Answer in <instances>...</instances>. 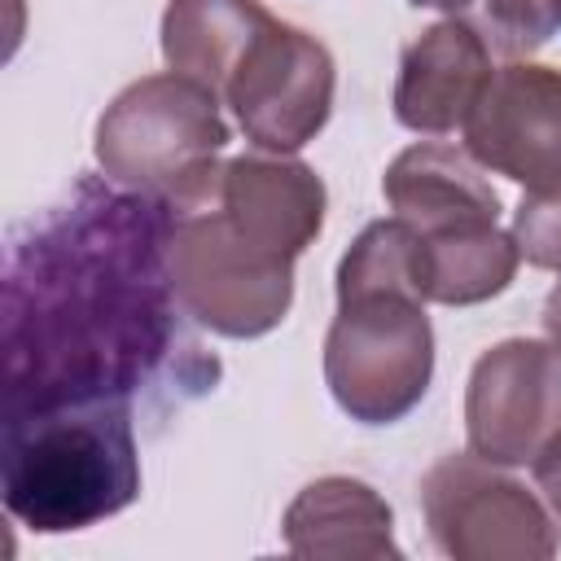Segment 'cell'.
Here are the masks:
<instances>
[{
    "instance_id": "1",
    "label": "cell",
    "mask_w": 561,
    "mask_h": 561,
    "mask_svg": "<svg viewBox=\"0 0 561 561\" xmlns=\"http://www.w3.org/2000/svg\"><path fill=\"white\" fill-rule=\"evenodd\" d=\"M171 202L79 180L4 259V412L131 399L175 342Z\"/></svg>"
},
{
    "instance_id": "2",
    "label": "cell",
    "mask_w": 561,
    "mask_h": 561,
    "mask_svg": "<svg viewBox=\"0 0 561 561\" xmlns=\"http://www.w3.org/2000/svg\"><path fill=\"white\" fill-rule=\"evenodd\" d=\"M4 508L35 535L88 530L140 495L131 399L4 412Z\"/></svg>"
},
{
    "instance_id": "3",
    "label": "cell",
    "mask_w": 561,
    "mask_h": 561,
    "mask_svg": "<svg viewBox=\"0 0 561 561\" xmlns=\"http://www.w3.org/2000/svg\"><path fill=\"white\" fill-rule=\"evenodd\" d=\"M224 149L228 123L219 114V96L180 70L127 83L105 105L92 136L105 180L171 206H184L210 184Z\"/></svg>"
},
{
    "instance_id": "4",
    "label": "cell",
    "mask_w": 561,
    "mask_h": 561,
    "mask_svg": "<svg viewBox=\"0 0 561 561\" xmlns=\"http://www.w3.org/2000/svg\"><path fill=\"white\" fill-rule=\"evenodd\" d=\"M171 210L175 219L167 267L180 311L202 329L237 342L272 333L294 302V259L241 232L232 215L210 197V184Z\"/></svg>"
},
{
    "instance_id": "5",
    "label": "cell",
    "mask_w": 561,
    "mask_h": 561,
    "mask_svg": "<svg viewBox=\"0 0 561 561\" xmlns=\"http://www.w3.org/2000/svg\"><path fill=\"white\" fill-rule=\"evenodd\" d=\"M434 377V324L412 289L337 294L324 333V386L359 425L403 421Z\"/></svg>"
},
{
    "instance_id": "6",
    "label": "cell",
    "mask_w": 561,
    "mask_h": 561,
    "mask_svg": "<svg viewBox=\"0 0 561 561\" xmlns=\"http://www.w3.org/2000/svg\"><path fill=\"white\" fill-rule=\"evenodd\" d=\"M430 539L451 561H548L561 548L552 513L526 482L482 456H443L421 478Z\"/></svg>"
},
{
    "instance_id": "7",
    "label": "cell",
    "mask_w": 561,
    "mask_h": 561,
    "mask_svg": "<svg viewBox=\"0 0 561 561\" xmlns=\"http://www.w3.org/2000/svg\"><path fill=\"white\" fill-rule=\"evenodd\" d=\"M333 53L302 26H289L272 13L232 66L224 101L232 105L245 140L267 153H298L324 131L333 114Z\"/></svg>"
},
{
    "instance_id": "8",
    "label": "cell",
    "mask_w": 561,
    "mask_h": 561,
    "mask_svg": "<svg viewBox=\"0 0 561 561\" xmlns=\"http://www.w3.org/2000/svg\"><path fill=\"white\" fill-rule=\"evenodd\" d=\"M561 434V351L539 337H504L473 359L465 386L469 451L517 469Z\"/></svg>"
},
{
    "instance_id": "9",
    "label": "cell",
    "mask_w": 561,
    "mask_h": 561,
    "mask_svg": "<svg viewBox=\"0 0 561 561\" xmlns=\"http://www.w3.org/2000/svg\"><path fill=\"white\" fill-rule=\"evenodd\" d=\"M465 149L526 193H561V70L508 61L491 70L465 118Z\"/></svg>"
},
{
    "instance_id": "10",
    "label": "cell",
    "mask_w": 561,
    "mask_h": 561,
    "mask_svg": "<svg viewBox=\"0 0 561 561\" xmlns=\"http://www.w3.org/2000/svg\"><path fill=\"white\" fill-rule=\"evenodd\" d=\"M210 197L232 215L241 232L298 263V254L324 228V180L289 153H237L219 162Z\"/></svg>"
},
{
    "instance_id": "11",
    "label": "cell",
    "mask_w": 561,
    "mask_h": 561,
    "mask_svg": "<svg viewBox=\"0 0 561 561\" xmlns=\"http://www.w3.org/2000/svg\"><path fill=\"white\" fill-rule=\"evenodd\" d=\"M491 48L460 18H443L421 31L403 57L394 79V118L421 136H447L465 127L491 79Z\"/></svg>"
},
{
    "instance_id": "12",
    "label": "cell",
    "mask_w": 561,
    "mask_h": 561,
    "mask_svg": "<svg viewBox=\"0 0 561 561\" xmlns=\"http://www.w3.org/2000/svg\"><path fill=\"white\" fill-rule=\"evenodd\" d=\"M381 193L390 210L412 224L421 237L473 232L500 219V193L482 175V167L438 140L408 145L381 175Z\"/></svg>"
},
{
    "instance_id": "13",
    "label": "cell",
    "mask_w": 561,
    "mask_h": 561,
    "mask_svg": "<svg viewBox=\"0 0 561 561\" xmlns=\"http://www.w3.org/2000/svg\"><path fill=\"white\" fill-rule=\"evenodd\" d=\"M285 548L307 561H381L403 557L390 504L359 478L329 473L307 482L285 508Z\"/></svg>"
},
{
    "instance_id": "14",
    "label": "cell",
    "mask_w": 561,
    "mask_h": 561,
    "mask_svg": "<svg viewBox=\"0 0 561 561\" xmlns=\"http://www.w3.org/2000/svg\"><path fill=\"white\" fill-rule=\"evenodd\" d=\"M272 9L263 0H171L162 9V57L171 70L224 96L245 44L263 31Z\"/></svg>"
},
{
    "instance_id": "15",
    "label": "cell",
    "mask_w": 561,
    "mask_h": 561,
    "mask_svg": "<svg viewBox=\"0 0 561 561\" xmlns=\"http://www.w3.org/2000/svg\"><path fill=\"white\" fill-rule=\"evenodd\" d=\"M517 263V241L500 224L421 237V294L443 307H478L513 285Z\"/></svg>"
},
{
    "instance_id": "16",
    "label": "cell",
    "mask_w": 561,
    "mask_h": 561,
    "mask_svg": "<svg viewBox=\"0 0 561 561\" xmlns=\"http://www.w3.org/2000/svg\"><path fill=\"white\" fill-rule=\"evenodd\" d=\"M460 22L473 26L478 39L491 53L508 57V61L530 57L557 31V22H552V13H548L543 0H469L465 13H460Z\"/></svg>"
},
{
    "instance_id": "17",
    "label": "cell",
    "mask_w": 561,
    "mask_h": 561,
    "mask_svg": "<svg viewBox=\"0 0 561 561\" xmlns=\"http://www.w3.org/2000/svg\"><path fill=\"white\" fill-rule=\"evenodd\" d=\"M513 241L530 267L561 272V193H526L513 210Z\"/></svg>"
},
{
    "instance_id": "18",
    "label": "cell",
    "mask_w": 561,
    "mask_h": 561,
    "mask_svg": "<svg viewBox=\"0 0 561 561\" xmlns=\"http://www.w3.org/2000/svg\"><path fill=\"white\" fill-rule=\"evenodd\" d=\"M535 482H539V491H543V500H548V508H552V517L561 522V434L535 456Z\"/></svg>"
},
{
    "instance_id": "19",
    "label": "cell",
    "mask_w": 561,
    "mask_h": 561,
    "mask_svg": "<svg viewBox=\"0 0 561 561\" xmlns=\"http://www.w3.org/2000/svg\"><path fill=\"white\" fill-rule=\"evenodd\" d=\"M543 329H548V342L561 351V280L543 298Z\"/></svg>"
},
{
    "instance_id": "20",
    "label": "cell",
    "mask_w": 561,
    "mask_h": 561,
    "mask_svg": "<svg viewBox=\"0 0 561 561\" xmlns=\"http://www.w3.org/2000/svg\"><path fill=\"white\" fill-rule=\"evenodd\" d=\"M408 4H416V9H443L447 18H460L469 0H408Z\"/></svg>"
},
{
    "instance_id": "21",
    "label": "cell",
    "mask_w": 561,
    "mask_h": 561,
    "mask_svg": "<svg viewBox=\"0 0 561 561\" xmlns=\"http://www.w3.org/2000/svg\"><path fill=\"white\" fill-rule=\"evenodd\" d=\"M543 4H548V13H552V22L561 26V0H543Z\"/></svg>"
}]
</instances>
